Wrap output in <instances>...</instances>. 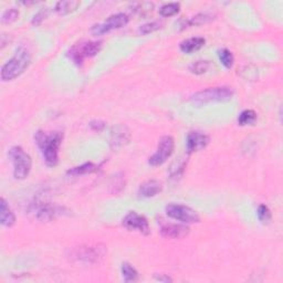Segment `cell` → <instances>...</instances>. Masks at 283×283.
Wrapping results in <instances>:
<instances>
[{"label": "cell", "instance_id": "obj_33", "mask_svg": "<svg viewBox=\"0 0 283 283\" xmlns=\"http://www.w3.org/2000/svg\"><path fill=\"white\" fill-rule=\"evenodd\" d=\"M155 279H156L157 281H160V282H172V281H173V280L169 278V276H167V275H165V274H159V275L155 274Z\"/></svg>", "mask_w": 283, "mask_h": 283}, {"label": "cell", "instance_id": "obj_27", "mask_svg": "<svg viewBox=\"0 0 283 283\" xmlns=\"http://www.w3.org/2000/svg\"><path fill=\"white\" fill-rule=\"evenodd\" d=\"M162 27H163V21L155 20V21L147 22L143 25H140L138 32L142 35H150V34H152V32H155V31L159 30Z\"/></svg>", "mask_w": 283, "mask_h": 283}, {"label": "cell", "instance_id": "obj_19", "mask_svg": "<svg viewBox=\"0 0 283 283\" xmlns=\"http://www.w3.org/2000/svg\"><path fill=\"white\" fill-rule=\"evenodd\" d=\"M96 169H98V166L94 165L93 163H86L80 166L73 167V168L68 171V174L72 176H80V175H87V174L94 173L96 172Z\"/></svg>", "mask_w": 283, "mask_h": 283}, {"label": "cell", "instance_id": "obj_26", "mask_svg": "<svg viewBox=\"0 0 283 283\" xmlns=\"http://www.w3.org/2000/svg\"><path fill=\"white\" fill-rule=\"evenodd\" d=\"M179 9H181V4L179 3L166 4L159 9V15L162 17H172V16H175L176 14H178Z\"/></svg>", "mask_w": 283, "mask_h": 283}, {"label": "cell", "instance_id": "obj_23", "mask_svg": "<svg viewBox=\"0 0 283 283\" xmlns=\"http://www.w3.org/2000/svg\"><path fill=\"white\" fill-rule=\"evenodd\" d=\"M153 9H154L153 3H136V4H133V6H132V11L134 12V14H136L142 17L151 14Z\"/></svg>", "mask_w": 283, "mask_h": 283}, {"label": "cell", "instance_id": "obj_10", "mask_svg": "<svg viewBox=\"0 0 283 283\" xmlns=\"http://www.w3.org/2000/svg\"><path fill=\"white\" fill-rule=\"evenodd\" d=\"M123 226L130 231H137V233L149 236L151 234V228L149 220L143 215H139L136 211H130L124 217Z\"/></svg>", "mask_w": 283, "mask_h": 283}, {"label": "cell", "instance_id": "obj_20", "mask_svg": "<svg viewBox=\"0 0 283 283\" xmlns=\"http://www.w3.org/2000/svg\"><path fill=\"white\" fill-rule=\"evenodd\" d=\"M80 6L79 2L73 0H67V2H59L55 5V11L59 15H68L70 12L74 11Z\"/></svg>", "mask_w": 283, "mask_h": 283}, {"label": "cell", "instance_id": "obj_8", "mask_svg": "<svg viewBox=\"0 0 283 283\" xmlns=\"http://www.w3.org/2000/svg\"><path fill=\"white\" fill-rule=\"evenodd\" d=\"M175 149V140L169 135H166L159 139L156 152L150 157L149 163L152 166L163 165L168 159Z\"/></svg>", "mask_w": 283, "mask_h": 283}, {"label": "cell", "instance_id": "obj_12", "mask_svg": "<svg viewBox=\"0 0 283 283\" xmlns=\"http://www.w3.org/2000/svg\"><path fill=\"white\" fill-rule=\"evenodd\" d=\"M209 143V136L202 132H190L186 139V149L188 154L202 151Z\"/></svg>", "mask_w": 283, "mask_h": 283}, {"label": "cell", "instance_id": "obj_3", "mask_svg": "<svg viewBox=\"0 0 283 283\" xmlns=\"http://www.w3.org/2000/svg\"><path fill=\"white\" fill-rule=\"evenodd\" d=\"M106 256V247L102 243L83 244L74 248L70 252V258L83 265H96L100 263Z\"/></svg>", "mask_w": 283, "mask_h": 283}, {"label": "cell", "instance_id": "obj_9", "mask_svg": "<svg viewBox=\"0 0 283 283\" xmlns=\"http://www.w3.org/2000/svg\"><path fill=\"white\" fill-rule=\"evenodd\" d=\"M128 20H130V18H128V16L125 14L112 15L108 17L104 22L94 24L92 27V34L94 36H101V35L107 34V32H110L112 30L124 27V25L127 24Z\"/></svg>", "mask_w": 283, "mask_h": 283}, {"label": "cell", "instance_id": "obj_17", "mask_svg": "<svg viewBox=\"0 0 283 283\" xmlns=\"http://www.w3.org/2000/svg\"><path fill=\"white\" fill-rule=\"evenodd\" d=\"M0 222L4 227H12L16 223V216L5 198L0 199Z\"/></svg>", "mask_w": 283, "mask_h": 283}, {"label": "cell", "instance_id": "obj_16", "mask_svg": "<svg viewBox=\"0 0 283 283\" xmlns=\"http://www.w3.org/2000/svg\"><path fill=\"white\" fill-rule=\"evenodd\" d=\"M206 43V39L203 37H192L188 38L179 44V48L186 54H191L196 52V51L201 50Z\"/></svg>", "mask_w": 283, "mask_h": 283}, {"label": "cell", "instance_id": "obj_29", "mask_svg": "<svg viewBox=\"0 0 283 283\" xmlns=\"http://www.w3.org/2000/svg\"><path fill=\"white\" fill-rule=\"evenodd\" d=\"M19 17V11L16 8H10L6 10L2 16V22L3 23H11Z\"/></svg>", "mask_w": 283, "mask_h": 283}, {"label": "cell", "instance_id": "obj_31", "mask_svg": "<svg viewBox=\"0 0 283 283\" xmlns=\"http://www.w3.org/2000/svg\"><path fill=\"white\" fill-rule=\"evenodd\" d=\"M48 16V9L47 8H43L42 10H40L38 14L35 15L34 19H32V24H36V25H39L44 19L47 18Z\"/></svg>", "mask_w": 283, "mask_h": 283}, {"label": "cell", "instance_id": "obj_11", "mask_svg": "<svg viewBox=\"0 0 283 283\" xmlns=\"http://www.w3.org/2000/svg\"><path fill=\"white\" fill-rule=\"evenodd\" d=\"M66 214V208L50 203H41L35 206V215L38 220L51 221Z\"/></svg>", "mask_w": 283, "mask_h": 283}, {"label": "cell", "instance_id": "obj_22", "mask_svg": "<svg viewBox=\"0 0 283 283\" xmlns=\"http://www.w3.org/2000/svg\"><path fill=\"white\" fill-rule=\"evenodd\" d=\"M212 67H214V64H212L210 61L199 60V61H196V62H194L192 64H190L189 70H190L191 73L201 75V74L209 72V70Z\"/></svg>", "mask_w": 283, "mask_h": 283}, {"label": "cell", "instance_id": "obj_25", "mask_svg": "<svg viewBox=\"0 0 283 283\" xmlns=\"http://www.w3.org/2000/svg\"><path fill=\"white\" fill-rule=\"evenodd\" d=\"M257 121V113L252 110H246L241 112V114L238 118V123L241 126L252 125Z\"/></svg>", "mask_w": 283, "mask_h": 283}, {"label": "cell", "instance_id": "obj_28", "mask_svg": "<svg viewBox=\"0 0 283 283\" xmlns=\"http://www.w3.org/2000/svg\"><path fill=\"white\" fill-rule=\"evenodd\" d=\"M257 216H258V219L262 222V223H269L271 221V211L268 208V206L266 205H260L258 207V210H257Z\"/></svg>", "mask_w": 283, "mask_h": 283}, {"label": "cell", "instance_id": "obj_7", "mask_svg": "<svg viewBox=\"0 0 283 283\" xmlns=\"http://www.w3.org/2000/svg\"><path fill=\"white\" fill-rule=\"evenodd\" d=\"M166 214L172 219L181 221L183 223H197L201 221L198 212L188 206L181 204H169L166 206Z\"/></svg>", "mask_w": 283, "mask_h": 283}, {"label": "cell", "instance_id": "obj_15", "mask_svg": "<svg viewBox=\"0 0 283 283\" xmlns=\"http://www.w3.org/2000/svg\"><path fill=\"white\" fill-rule=\"evenodd\" d=\"M163 189V185L159 181H155V179H151L147 181L139 186L138 189V195L144 198H151L158 195Z\"/></svg>", "mask_w": 283, "mask_h": 283}, {"label": "cell", "instance_id": "obj_21", "mask_svg": "<svg viewBox=\"0 0 283 283\" xmlns=\"http://www.w3.org/2000/svg\"><path fill=\"white\" fill-rule=\"evenodd\" d=\"M121 271H122V275H123V279L125 282H135L138 280V272L137 270L135 269L132 265L127 262H124L123 265H122L121 268Z\"/></svg>", "mask_w": 283, "mask_h": 283}, {"label": "cell", "instance_id": "obj_32", "mask_svg": "<svg viewBox=\"0 0 283 283\" xmlns=\"http://www.w3.org/2000/svg\"><path fill=\"white\" fill-rule=\"evenodd\" d=\"M90 126L92 127V130L100 132V131L103 130V128L105 127V124H104V122H101V121H93V122H91V123H90Z\"/></svg>", "mask_w": 283, "mask_h": 283}, {"label": "cell", "instance_id": "obj_14", "mask_svg": "<svg viewBox=\"0 0 283 283\" xmlns=\"http://www.w3.org/2000/svg\"><path fill=\"white\" fill-rule=\"evenodd\" d=\"M130 137L131 135L130 131L127 130V127L123 125H119L114 127L111 133V145L114 149H119V147L127 144L128 140H130Z\"/></svg>", "mask_w": 283, "mask_h": 283}, {"label": "cell", "instance_id": "obj_18", "mask_svg": "<svg viewBox=\"0 0 283 283\" xmlns=\"http://www.w3.org/2000/svg\"><path fill=\"white\" fill-rule=\"evenodd\" d=\"M214 19V16L208 12H202V14H197L196 16L188 18V19H183V20L179 22L181 23L182 29H186L188 27H194V25H202L211 21Z\"/></svg>", "mask_w": 283, "mask_h": 283}, {"label": "cell", "instance_id": "obj_1", "mask_svg": "<svg viewBox=\"0 0 283 283\" xmlns=\"http://www.w3.org/2000/svg\"><path fill=\"white\" fill-rule=\"evenodd\" d=\"M35 139L42 153L44 162L48 166L54 167L59 162V149L63 139V134L60 132L47 134L43 131H38L35 135Z\"/></svg>", "mask_w": 283, "mask_h": 283}, {"label": "cell", "instance_id": "obj_24", "mask_svg": "<svg viewBox=\"0 0 283 283\" xmlns=\"http://www.w3.org/2000/svg\"><path fill=\"white\" fill-rule=\"evenodd\" d=\"M218 56H219V60L222 63V66L227 69H231L234 66L235 58L234 54L231 53V51L228 49H220L218 51Z\"/></svg>", "mask_w": 283, "mask_h": 283}, {"label": "cell", "instance_id": "obj_6", "mask_svg": "<svg viewBox=\"0 0 283 283\" xmlns=\"http://www.w3.org/2000/svg\"><path fill=\"white\" fill-rule=\"evenodd\" d=\"M102 49L101 41H88L75 44L69 50L68 55L76 64H81L88 58H92L100 52Z\"/></svg>", "mask_w": 283, "mask_h": 283}, {"label": "cell", "instance_id": "obj_4", "mask_svg": "<svg viewBox=\"0 0 283 283\" xmlns=\"http://www.w3.org/2000/svg\"><path fill=\"white\" fill-rule=\"evenodd\" d=\"M235 94L234 89L229 87H216V88H208L203 91H199L190 96V101L194 104L202 106L210 103H218V102H226L233 99Z\"/></svg>", "mask_w": 283, "mask_h": 283}, {"label": "cell", "instance_id": "obj_5", "mask_svg": "<svg viewBox=\"0 0 283 283\" xmlns=\"http://www.w3.org/2000/svg\"><path fill=\"white\" fill-rule=\"evenodd\" d=\"M14 165V177L19 181L27 178L32 167V160L29 154L23 151L20 146L11 147L8 153Z\"/></svg>", "mask_w": 283, "mask_h": 283}, {"label": "cell", "instance_id": "obj_13", "mask_svg": "<svg viewBox=\"0 0 283 283\" xmlns=\"http://www.w3.org/2000/svg\"><path fill=\"white\" fill-rule=\"evenodd\" d=\"M160 234L168 239H182L189 234V228L185 224L165 222L160 226Z\"/></svg>", "mask_w": 283, "mask_h": 283}, {"label": "cell", "instance_id": "obj_30", "mask_svg": "<svg viewBox=\"0 0 283 283\" xmlns=\"http://www.w3.org/2000/svg\"><path fill=\"white\" fill-rule=\"evenodd\" d=\"M174 165H176V167H174V166L171 167V171H169L171 177L172 178H178L179 176H182V174H183L184 168L186 166V163H185V160H178V162L175 163Z\"/></svg>", "mask_w": 283, "mask_h": 283}, {"label": "cell", "instance_id": "obj_2", "mask_svg": "<svg viewBox=\"0 0 283 283\" xmlns=\"http://www.w3.org/2000/svg\"><path fill=\"white\" fill-rule=\"evenodd\" d=\"M30 62L31 54L29 51L23 47L17 49L15 55L2 68V72H0L2 80L4 82L15 80L24 72V70L30 66Z\"/></svg>", "mask_w": 283, "mask_h": 283}]
</instances>
